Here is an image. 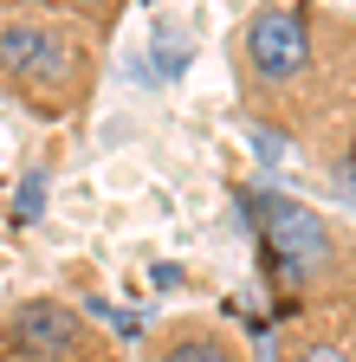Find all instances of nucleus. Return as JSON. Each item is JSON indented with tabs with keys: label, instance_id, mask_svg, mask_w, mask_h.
Masks as SVG:
<instances>
[{
	"label": "nucleus",
	"instance_id": "f257e3e1",
	"mask_svg": "<svg viewBox=\"0 0 356 362\" xmlns=\"http://www.w3.org/2000/svg\"><path fill=\"white\" fill-rule=\"evenodd\" d=\"M227 65L253 129L279 143H311L318 156L350 149L356 129V20L311 0H259L234 26Z\"/></svg>",
	"mask_w": 356,
	"mask_h": 362
},
{
	"label": "nucleus",
	"instance_id": "f03ea898",
	"mask_svg": "<svg viewBox=\"0 0 356 362\" xmlns=\"http://www.w3.org/2000/svg\"><path fill=\"white\" fill-rule=\"evenodd\" d=\"M104 71V39L59 13L0 7V98H13L39 123H71L91 110Z\"/></svg>",
	"mask_w": 356,
	"mask_h": 362
},
{
	"label": "nucleus",
	"instance_id": "7ed1b4c3",
	"mask_svg": "<svg viewBox=\"0 0 356 362\" xmlns=\"http://www.w3.org/2000/svg\"><path fill=\"white\" fill-rule=\"evenodd\" d=\"M240 201H246L253 240H259L265 285L279 291V317H292L304 304L356 298V233H343L311 201H292V194H272V188L240 194Z\"/></svg>",
	"mask_w": 356,
	"mask_h": 362
},
{
	"label": "nucleus",
	"instance_id": "20e7f679",
	"mask_svg": "<svg viewBox=\"0 0 356 362\" xmlns=\"http://www.w3.org/2000/svg\"><path fill=\"white\" fill-rule=\"evenodd\" d=\"M0 349L13 356H33V362H123L117 343L84 317L78 304L39 291V298H20L0 310Z\"/></svg>",
	"mask_w": 356,
	"mask_h": 362
},
{
	"label": "nucleus",
	"instance_id": "39448f33",
	"mask_svg": "<svg viewBox=\"0 0 356 362\" xmlns=\"http://www.w3.org/2000/svg\"><path fill=\"white\" fill-rule=\"evenodd\" d=\"M272 362H356V298L304 304V310L279 317Z\"/></svg>",
	"mask_w": 356,
	"mask_h": 362
},
{
	"label": "nucleus",
	"instance_id": "423d86ee",
	"mask_svg": "<svg viewBox=\"0 0 356 362\" xmlns=\"http://www.w3.org/2000/svg\"><path fill=\"white\" fill-rule=\"evenodd\" d=\"M143 362H246V343L220 317H162L143 330Z\"/></svg>",
	"mask_w": 356,
	"mask_h": 362
},
{
	"label": "nucleus",
	"instance_id": "0eeeda50",
	"mask_svg": "<svg viewBox=\"0 0 356 362\" xmlns=\"http://www.w3.org/2000/svg\"><path fill=\"white\" fill-rule=\"evenodd\" d=\"M0 7H33V13H59V20H71V26H84L91 39H110L130 0H0Z\"/></svg>",
	"mask_w": 356,
	"mask_h": 362
},
{
	"label": "nucleus",
	"instance_id": "6e6552de",
	"mask_svg": "<svg viewBox=\"0 0 356 362\" xmlns=\"http://www.w3.org/2000/svg\"><path fill=\"white\" fill-rule=\"evenodd\" d=\"M324 175H331L337 201H350V207H356V143H350V149H337V156H324Z\"/></svg>",
	"mask_w": 356,
	"mask_h": 362
},
{
	"label": "nucleus",
	"instance_id": "1a4fd4ad",
	"mask_svg": "<svg viewBox=\"0 0 356 362\" xmlns=\"http://www.w3.org/2000/svg\"><path fill=\"white\" fill-rule=\"evenodd\" d=\"M39 201H46V168H33V175L20 181V207H13V220L33 226V220H39Z\"/></svg>",
	"mask_w": 356,
	"mask_h": 362
},
{
	"label": "nucleus",
	"instance_id": "9d476101",
	"mask_svg": "<svg viewBox=\"0 0 356 362\" xmlns=\"http://www.w3.org/2000/svg\"><path fill=\"white\" fill-rule=\"evenodd\" d=\"M0 362H33V356H13V349H0Z\"/></svg>",
	"mask_w": 356,
	"mask_h": 362
},
{
	"label": "nucleus",
	"instance_id": "9b49d317",
	"mask_svg": "<svg viewBox=\"0 0 356 362\" xmlns=\"http://www.w3.org/2000/svg\"><path fill=\"white\" fill-rule=\"evenodd\" d=\"M350 143H356V129H350Z\"/></svg>",
	"mask_w": 356,
	"mask_h": 362
}]
</instances>
